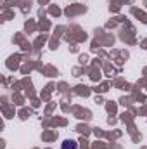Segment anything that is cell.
<instances>
[{
  "label": "cell",
  "mask_w": 147,
  "mask_h": 149,
  "mask_svg": "<svg viewBox=\"0 0 147 149\" xmlns=\"http://www.w3.org/2000/svg\"><path fill=\"white\" fill-rule=\"evenodd\" d=\"M62 149H78V144H76V141H64L62 142Z\"/></svg>",
  "instance_id": "cell-1"
}]
</instances>
